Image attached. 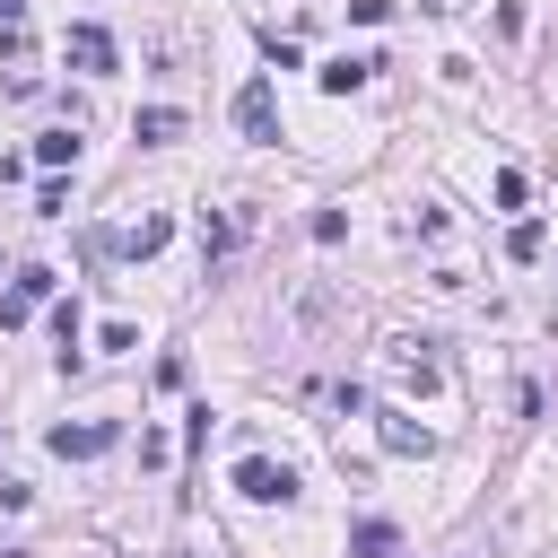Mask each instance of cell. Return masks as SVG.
Masks as SVG:
<instances>
[{
	"label": "cell",
	"instance_id": "obj_10",
	"mask_svg": "<svg viewBox=\"0 0 558 558\" xmlns=\"http://www.w3.org/2000/svg\"><path fill=\"white\" fill-rule=\"evenodd\" d=\"M131 131H140V140H148V148H157V140H174V131H183V113H174V105H148V113H140V122H131Z\"/></svg>",
	"mask_w": 558,
	"mask_h": 558
},
{
	"label": "cell",
	"instance_id": "obj_4",
	"mask_svg": "<svg viewBox=\"0 0 558 558\" xmlns=\"http://www.w3.org/2000/svg\"><path fill=\"white\" fill-rule=\"evenodd\" d=\"M70 61H78L87 78H105V70H113V35H105V26H70Z\"/></svg>",
	"mask_w": 558,
	"mask_h": 558
},
{
	"label": "cell",
	"instance_id": "obj_5",
	"mask_svg": "<svg viewBox=\"0 0 558 558\" xmlns=\"http://www.w3.org/2000/svg\"><path fill=\"white\" fill-rule=\"evenodd\" d=\"M44 445H52V453H105V445H113V418H96V427H52Z\"/></svg>",
	"mask_w": 558,
	"mask_h": 558
},
{
	"label": "cell",
	"instance_id": "obj_9",
	"mask_svg": "<svg viewBox=\"0 0 558 558\" xmlns=\"http://www.w3.org/2000/svg\"><path fill=\"white\" fill-rule=\"evenodd\" d=\"M384 549H392V523H384V514H366V523L349 532V558H384Z\"/></svg>",
	"mask_w": 558,
	"mask_h": 558
},
{
	"label": "cell",
	"instance_id": "obj_2",
	"mask_svg": "<svg viewBox=\"0 0 558 558\" xmlns=\"http://www.w3.org/2000/svg\"><path fill=\"white\" fill-rule=\"evenodd\" d=\"M235 131H244V140H262V148L279 140V113H270V78H244V87H235Z\"/></svg>",
	"mask_w": 558,
	"mask_h": 558
},
{
	"label": "cell",
	"instance_id": "obj_8",
	"mask_svg": "<svg viewBox=\"0 0 558 558\" xmlns=\"http://www.w3.org/2000/svg\"><path fill=\"white\" fill-rule=\"evenodd\" d=\"M384 445H392V453H427L436 436H427L418 418H401V410H384Z\"/></svg>",
	"mask_w": 558,
	"mask_h": 558
},
{
	"label": "cell",
	"instance_id": "obj_6",
	"mask_svg": "<svg viewBox=\"0 0 558 558\" xmlns=\"http://www.w3.org/2000/svg\"><path fill=\"white\" fill-rule=\"evenodd\" d=\"M375 70H384V61H366V52H349V61H323V87H331V96H349V87H366Z\"/></svg>",
	"mask_w": 558,
	"mask_h": 558
},
{
	"label": "cell",
	"instance_id": "obj_7",
	"mask_svg": "<svg viewBox=\"0 0 558 558\" xmlns=\"http://www.w3.org/2000/svg\"><path fill=\"white\" fill-rule=\"evenodd\" d=\"M166 235H174V218H140V227H122V235H113V253H131V262H140V253H157Z\"/></svg>",
	"mask_w": 558,
	"mask_h": 558
},
{
	"label": "cell",
	"instance_id": "obj_12",
	"mask_svg": "<svg viewBox=\"0 0 558 558\" xmlns=\"http://www.w3.org/2000/svg\"><path fill=\"white\" fill-rule=\"evenodd\" d=\"M17 17H26V0H0V26H17Z\"/></svg>",
	"mask_w": 558,
	"mask_h": 558
},
{
	"label": "cell",
	"instance_id": "obj_11",
	"mask_svg": "<svg viewBox=\"0 0 558 558\" xmlns=\"http://www.w3.org/2000/svg\"><path fill=\"white\" fill-rule=\"evenodd\" d=\"M35 166H78V131H44L35 140Z\"/></svg>",
	"mask_w": 558,
	"mask_h": 558
},
{
	"label": "cell",
	"instance_id": "obj_1",
	"mask_svg": "<svg viewBox=\"0 0 558 558\" xmlns=\"http://www.w3.org/2000/svg\"><path fill=\"white\" fill-rule=\"evenodd\" d=\"M235 497H253V506H288V497H296V471L270 462V453H244V462H235Z\"/></svg>",
	"mask_w": 558,
	"mask_h": 558
},
{
	"label": "cell",
	"instance_id": "obj_3",
	"mask_svg": "<svg viewBox=\"0 0 558 558\" xmlns=\"http://www.w3.org/2000/svg\"><path fill=\"white\" fill-rule=\"evenodd\" d=\"M35 296H52V270H44V262H26V270H17V288L0 296V323H26V314H35Z\"/></svg>",
	"mask_w": 558,
	"mask_h": 558
}]
</instances>
